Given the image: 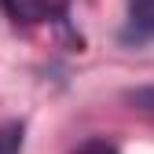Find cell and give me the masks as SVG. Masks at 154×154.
<instances>
[{
  "label": "cell",
  "mask_w": 154,
  "mask_h": 154,
  "mask_svg": "<svg viewBox=\"0 0 154 154\" xmlns=\"http://www.w3.org/2000/svg\"><path fill=\"white\" fill-rule=\"evenodd\" d=\"M0 8L11 22L22 26H41V22H55L70 11V0H0Z\"/></svg>",
  "instance_id": "6da1fadb"
},
{
  "label": "cell",
  "mask_w": 154,
  "mask_h": 154,
  "mask_svg": "<svg viewBox=\"0 0 154 154\" xmlns=\"http://www.w3.org/2000/svg\"><path fill=\"white\" fill-rule=\"evenodd\" d=\"M22 147H26V125L4 121L0 125V154H22Z\"/></svg>",
  "instance_id": "3957f363"
},
{
  "label": "cell",
  "mask_w": 154,
  "mask_h": 154,
  "mask_svg": "<svg viewBox=\"0 0 154 154\" xmlns=\"http://www.w3.org/2000/svg\"><path fill=\"white\" fill-rule=\"evenodd\" d=\"M121 37L125 41H136V44L154 41V0H128Z\"/></svg>",
  "instance_id": "7a4b0ae2"
},
{
  "label": "cell",
  "mask_w": 154,
  "mask_h": 154,
  "mask_svg": "<svg viewBox=\"0 0 154 154\" xmlns=\"http://www.w3.org/2000/svg\"><path fill=\"white\" fill-rule=\"evenodd\" d=\"M128 103H136L140 110L154 114V85H143V88H132V92H128Z\"/></svg>",
  "instance_id": "277c9868"
},
{
  "label": "cell",
  "mask_w": 154,
  "mask_h": 154,
  "mask_svg": "<svg viewBox=\"0 0 154 154\" xmlns=\"http://www.w3.org/2000/svg\"><path fill=\"white\" fill-rule=\"evenodd\" d=\"M73 154H118V147L114 143H106V140H88V143H81Z\"/></svg>",
  "instance_id": "5b68a950"
}]
</instances>
